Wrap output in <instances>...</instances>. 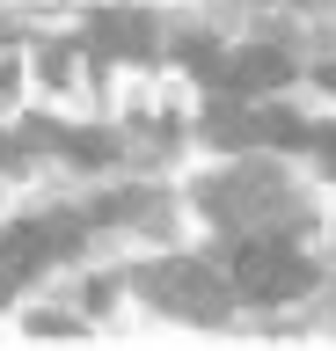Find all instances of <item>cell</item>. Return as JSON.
Segmentation results:
<instances>
[{
	"label": "cell",
	"mask_w": 336,
	"mask_h": 351,
	"mask_svg": "<svg viewBox=\"0 0 336 351\" xmlns=\"http://www.w3.org/2000/svg\"><path fill=\"white\" fill-rule=\"evenodd\" d=\"M307 256H292V241H242L234 249V285L248 300H292L307 293Z\"/></svg>",
	"instance_id": "cell-1"
},
{
	"label": "cell",
	"mask_w": 336,
	"mask_h": 351,
	"mask_svg": "<svg viewBox=\"0 0 336 351\" xmlns=\"http://www.w3.org/2000/svg\"><path fill=\"white\" fill-rule=\"evenodd\" d=\"M73 234H81V219H37V227H8V234H0V300H8L15 285H29L51 256H66Z\"/></svg>",
	"instance_id": "cell-2"
},
{
	"label": "cell",
	"mask_w": 336,
	"mask_h": 351,
	"mask_svg": "<svg viewBox=\"0 0 336 351\" xmlns=\"http://www.w3.org/2000/svg\"><path fill=\"white\" fill-rule=\"evenodd\" d=\"M139 285H146L168 315H198V322H212V315H220V300H227L220 278H212V271H198V263H146V271H139Z\"/></svg>",
	"instance_id": "cell-3"
},
{
	"label": "cell",
	"mask_w": 336,
	"mask_h": 351,
	"mask_svg": "<svg viewBox=\"0 0 336 351\" xmlns=\"http://www.w3.org/2000/svg\"><path fill=\"white\" fill-rule=\"evenodd\" d=\"M205 59V73L220 88H234V95H256V88H278V81H292V59L278 51V44H248V51H234V59H212L205 44H190Z\"/></svg>",
	"instance_id": "cell-4"
},
{
	"label": "cell",
	"mask_w": 336,
	"mask_h": 351,
	"mask_svg": "<svg viewBox=\"0 0 336 351\" xmlns=\"http://www.w3.org/2000/svg\"><path fill=\"white\" fill-rule=\"evenodd\" d=\"M95 44H103V51H125V59H146V51H154V29H146V15L125 8V15L95 22Z\"/></svg>",
	"instance_id": "cell-5"
},
{
	"label": "cell",
	"mask_w": 336,
	"mask_h": 351,
	"mask_svg": "<svg viewBox=\"0 0 336 351\" xmlns=\"http://www.w3.org/2000/svg\"><path fill=\"white\" fill-rule=\"evenodd\" d=\"M256 139H263V147H307L314 132L300 125L292 110H263V117H256Z\"/></svg>",
	"instance_id": "cell-6"
},
{
	"label": "cell",
	"mask_w": 336,
	"mask_h": 351,
	"mask_svg": "<svg viewBox=\"0 0 336 351\" xmlns=\"http://www.w3.org/2000/svg\"><path fill=\"white\" fill-rule=\"evenodd\" d=\"M205 132H212V139H220V147H248V139H256V117H248V110H212V117H205Z\"/></svg>",
	"instance_id": "cell-7"
},
{
	"label": "cell",
	"mask_w": 336,
	"mask_h": 351,
	"mask_svg": "<svg viewBox=\"0 0 336 351\" xmlns=\"http://www.w3.org/2000/svg\"><path fill=\"white\" fill-rule=\"evenodd\" d=\"M322 154H329V169H336V139H322Z\"/></svg>",
	"instance_id": "cell-8"
},
{
	"label": "cell",
	"mask_w": 336,
	"mask_h": 351,
	"mask_svg": "<svg viewBox=\"0 0 336 351\" xmlns=\"http://www.w3.org/2000/svg\"><path fill=\"white\" fill-rule=\"evenodd\" d=\"M322 81H329V88H336V66H329V73H322Z\"/></svg>",
	"instance_id": "cell-9"
}]
</instances>
